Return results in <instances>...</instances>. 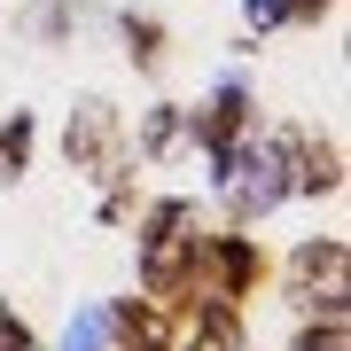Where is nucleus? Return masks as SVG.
<instances>
[{
    "label": "nucleus",
    "mask_w": 351,
    "mask_h": 351,
    "mask_svg": "<svg viewBox=\"0 0 351 351\" xmlns=\"http://www.w3.org/2000/svg\"><path fill=\"white\" fill-rule=\"evenodd\" d=\"M203 351H234V336H226V320H211V336H203Z\"/></svg>",
    "instance_id": "1"
},
{
    "label": "nucleus",
    "mask_w": 351,
    "mask_h": 351,
    "mask_svg": "<svg viewBox=\"0 0 351 351\" xmlns=\"http://www.w3.org/2000/svg\"><path fill=\"white\" fill-rule=\"evenodd\" d=\"M0 351H24V328L16 320H0Z\"/></svg>",
    "instance_id": "2"
},
{
    "label": "nucleus",
    "mask_w": 351,
    "mask_h": 351,
    "mask_svg": "<svg viewBox=\"0 0 351 351\" xmlns=\"http://www.w3.org/2000/svg\"><path fill=\"white\" fill-rule=\"evenodd\" d=\"M281 8H289V0H250V16H258V24H274Z\"/></svg>",
    "instance_id": "3"
}]
</instances>
